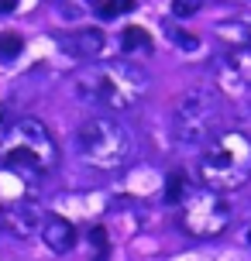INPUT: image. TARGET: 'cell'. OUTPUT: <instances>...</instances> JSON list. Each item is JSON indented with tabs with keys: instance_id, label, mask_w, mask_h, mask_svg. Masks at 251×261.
<instances>
[{
	"instance_id": "cell-13",
	"label": "cell",
	"mask_w": 251,
	"mask_h": 261,
	"mask_svg": "<svg viewBox=\"0 0 251 261\" xmlns=\"http://www.w3.org/2000/svg\"><path fill=\"white\" fill-rule=\"evenodd\" d=\"M189 196V186H186V175L183 172H172L169 179H165V203H179L183 206V199Z\"/></svg>"
},
{
	"instance_id": "cell-1",
	"label": "cell",
	"mask_w": 251,
	"mask_h": 261,
	"mask_svg": "<svg viewBox=\"0 0 251 261\" xmlns=\"http://www.w3.org/2000/svg\"><path fill=\"white\" fill-rule=\"evenodd\" d=\"M148 76L141 65L114 59V62H93L76 76V96L83 103L100 107L104 114H124L145 100Z\"/></svg>"
},
{
	"instance_id": "cell-4",
	"label": "cell",
	"mask_w": 251,
	"mask_h": 261,
	"mask_svg": "<svg viewBox=\"0 0 251 261\" xmlns=\"http://www.w3.org/2000/svg\"><path fill=\"white\" fill-rule=\"evenodd\" d=\"M76 155L96 172H117L134 158V134L114 114L90 117L76 130Z\"/></svg>"
},
{
	"instance_id": "cell-11",
	"label": "cell",
	"mask_w": 251,
	"mask_h": 261,
	"mask_svg": "<svg viewBox=\"0 0 251 261\" xmlns=\"http://www.w3.org/2000/svg\"><path fill=\"white\" fill-rule=\"evenodd\" d=\"M217 35H220L231 48L251 52V17H234V21H227V24L217 28Z\"/></svg>"
},
{
	"instance_id": "cell-6",
	"label": "cell",
	"mask_w": 251,
	"mask_h": 261,
	"mask_svg": "<svg viewBox=\"0 0 251 261\" xmlns=\"http://www.w3.org/2000/svg\"><path fill=\"white\" fill-rule=\"evenodd\" d=\"M179 223L189 237H217L231 227V203L213 189H189L179 206Z\"/></svg>"
},
{
	"instance_id": "cell-17",
	"label": "cell",
	"mask_w": 251,
	"mask_h": 261,
	"mask_svg": "<svg viewBox=\"0 0 251 261\" xmlns=\"http://www.w3.org/2000/svg\"><path fill=\"white\" fill-rule=\"evenodd\" d=\"M90 244L96 248V254H93V261H100V251L107 254V230H104V227H93V230H90Z\"/></svg>"
},
{
	"instance_id": "cell-18",
	"label": "cell",
	"mask_w": 251,
	"mask_h": 261,
	"mask_svg": "<svg viewBox=\"0 0 251 261\" xmlns=\"http://www.w3.org/2000/svg\"><path fill=\"white\" fill-rule=\"evenodd\" d=\"M14 7H17V0H0V14H4V11H14Z\"/></svg>"
},
{
	"instance_id": "cell-7",
	"label": "cell",
	"mask_w": 251,
	"mask_h": 261,
	"mask_svg": "<svg viewBox=\"0 0 251 261\" xmlns=\"http://www.w3.org/2000/svg\"><path fill=\"white\" fill-rule=\"evenodd\" d=\"M213 76H217L220 96L248 100L251 96V52H244V48H227L217 59V65H213Z\"/></svg>"
},
{
	"instance_id": "cell-5",
	"label": "cell",
	"mask_w": 251,
	"mask_h": 261,
	"mask_svg": "<svg viewBox=\"0 0 251 261\" xmlns=\"http://www.w3.org/2000/svg\"><path fill=\"white\" fill-rule=\"evenodd\" d=\"M224 114L227 103L224 96L210 86H196L179 96V103L172 110V138L183 148H207V144L224 134Z\"/></svg>"
},
{
	"instance_id": "cell-3",
	"label": "cell",
	"mask_w": 251,
	"mask_h": 261,
	"mask_svg": "<svg viewBox=\"0 0 251 261\" xmlns=\"http://www.w3.org/2000/svg\"><path fill=\"white\" fill-rule=\"evenodd\" d=\"M196 175L203 189L213 193H238L241 186H248L251 179V138L244 130H224L217 134L196 162Z\"/></svg>"
},
{
	"instance_id": "cell-15",
	"label": "cell",
	"mask_w": 251,
	"mask_h": 261,
	"mask_svg": "<svg viewBox=\"0 0 251 261\" xmlns=\"http://www.w3.org/2000/svg\"><path fill=\"white\" fill-rule=\"evenodd\" d=\"M134 7V0H104L100 4V17H117V14H128Z\"/></svg>"
},
{
	"instance_id": "cell-2",
	"label": "cell",
	"mask_w": 251,
	"mask_h": 261,
	"mask_svg": "<svg viewBox=\"0 0 251 261\" xmlns=\"http://www.w3.org/2000/svg\"><path fill=\"white\" fill-rule=\"evenodd\" d=\"M0 165L24 182H41L59 165V144L41 120L21 117L0 138Z\"/></svg>"
},
{
	"instance_id": "cell-8",
	"label": "cell",
	"mask_w": 251,
	"mask_h": 261,
	"mask_svg": "<svg viewBox=\"0 0 251 261\" xmlns=\"http://www.w3.org/2000/svg\"><path fill=\"white\" fill-rule=\"evenodd\" d=\"M45 210L35 199H11L7 206L0 210V227L14 237H35L45 227Z\"/></svg>"
},
{
	"instance_id": "cell-9",
	"label": "cell",
	"mask_w": 251,
	"mask_h": 261,
	"mask_svg": "<svg viewBox=\"0 0 251 261\" xmlns=\"http://www.w3.org/2000/svg\"><path fill=\"white\" fill-rule=\"evenodd\" d=\"M76 227L66 220V217H59V213H48L45 217V227H41V244L52 251V254H69V251L76 248Z\"/></svg>"
},
{
	"instance_id": "cell-16",
	"label": "cell",
	"mask_w": 251,
	"mask_h": 261,
	"mask_svg": "<svg viewBox=\"0 0 251 261\" xmlns=\"http://www.w3.org/2000/svg\"><path fill=\"white\" fill-rule=\"evenodd\" d=\"M203 7V0H172V14L175 17H193Z\"/></svg>"
},
{
	"instance_id": "cell-10",
	"label": "cell",
	"mask_w": 251,
	"mask_h": 261,
	"mask_svg": "<svg viewBox=\"0 0 251 261\" xmlns=\"http://www.w3.org/2000/svg\"><path fill=\"white\" fill-rule=\"evenodd\" d=\"M62 45H66L72 55H80V59H100L104 48H107V38H104V31L83 28L76 35H62Z\"/></svg>"
},
{
	"instance_id": "cell-12",
	"label": "cell",
	"mask_w": 251,
	"mask_h": 261,
	"mask_svg": "<svg viewBox=\"0 0 251 261\" xmlns=\"http://www.w3.org/2000/svg\"><path fill=\"white\" fill-rule=\"evenodd\" d=\"M120 45H124V52L128 55H148L152 52V38H148L145 31H141V28H128V31H124V35H120Z\"/></svg>"
},
{
	"instance_id": "cell-14",
	"label": "cell",
	"mask_w": 251,
	"mask_h": 261,
	"mask_svg": "<svg viewBox=\"0 0 251 261\" xmlns=\"http://www.w3.org/2000/svg\"><path fill=\"white\" fill-rule=\"evenodd\" d=\"M21 48H24V41L17 38V35H11V31L0 35V59H17Z\"/></svg>"
}]
</instances>
